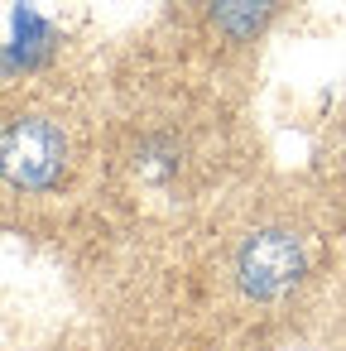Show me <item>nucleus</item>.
I'll return each mask as SVG.
<instances>
[{"label": "nucleus", "instance_id": "3", "mask_svg": "<svg viewBox=\"0 0 346 351\" xmlns=\"http://www.w3.org/2000/svg\"><path fill=\"white\" fill-rule=\"evenodd\" d=\"M197 15L207 39H217L221 49H250L274 25L279 0H197Z\"/></svg>", "mask_w": 346, "mask_h": 351}, {"label": "nucleus", "instance_id": "2", "mask_svg": "<svg viewBox=\"0 0 346 351\" xmlns=\"http://www.w3.org/2000/svg\"><path fill=\"white\" fill-rule=\"evenodd\" d=\"M0 159H5V183L15 193H53L68 173L73 140L58 116L44 111H20L5 121L0 135Z\"/></svg>", "mask_w": 346, "mask_h": 351}, {"label": "nucleus", "instance_id": "1", "mask_svg": "<svg viewBox=\"0 0 346 351\" xmlns=\"http://www.w3.org/2000/svg\"><path fill=\"white\" fill-rule=\"evenodd\" d=\"M308 269H312V245H308V231L288 212L250 217L226 250L231 289L250 308H274V303L293 298L303 289Z\"/></svg>", "mask_w": 346, "mask_h": 351}]
</instances>
